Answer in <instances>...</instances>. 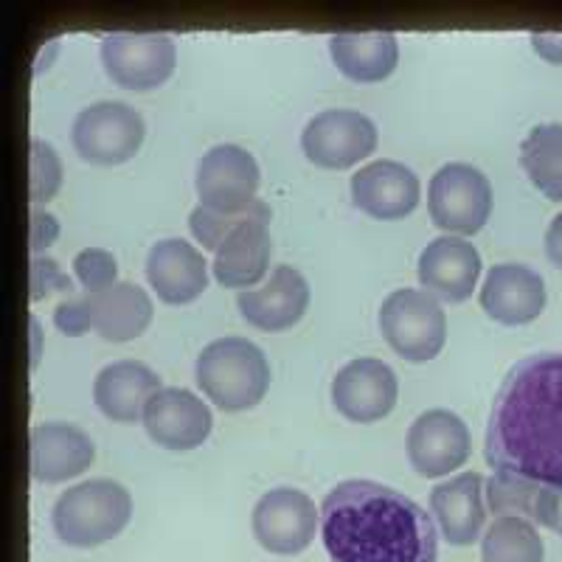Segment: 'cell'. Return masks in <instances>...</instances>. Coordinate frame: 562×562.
Here are the masks:
<instances>
[{"mask_svg":"<svg viewBox=\"0 0 562 562\" xmlns=\"http://www.w3.org/2000/svg\"><path fill=\"white\" fill-rule=\"evenodd\" d=\"M495 473L562 484V351H531L506 371L486 416Z\"/></svg>","mask_w":562,"mask_h":562,"instance_id":"obj_1","label":"cell"},{"mask_svg":"<svg viewBox=\"0 0 562 562\" xmlns=\"http://www.w3.org/2000/svg\"><path fill=\"white\" fill-rule=\"evenodd\" d=\"M324 549L333 562H436L434 518L405 492L380 481L335 484L321 504Z\"/></svg>","mask_w":562,"mask_h":562,"instance_id":"obj_2","label":"cell"},{"mask_svg":"<svg viewBox=\"0 0 562 562\" xmlns=\"http://www.w3.org/2000/svg\"><path fill=\"white\" fill-rule=\"evenodd\" d=\"M194 380L217 408L248 411L268 394V355L243 335L214 338L194 360Z\"/></svg>","mask_w":562,"mask_h":562,"instance_id":"obj_3","label":"cell"},{"mask_svg":"<svg viewBox=\"0 0 562 562\" xmlns=\"http://www.w3.org/2000/svg\"><path fill=\"white\" fill-rule=\"evenodd\" d=\"M133 518V495L113 479H88L68 486L52 509L59 543L93 549L113 540Z\"/></svg>","mask_w":562,"mask_h":562,"instance_id":"obj_4","label":"cell"},{"mask_svg":"<svg viewBox=\"0 0 562 562\" xmlns=\"http://www.w3.org/2000/svg\"><path fill=\"white\" fill-rule=\"evenodd\" d=\"M380 333L400 358L425 363L445 346L448 315L428 290L396 288L380 304Z\"/></svg>","mask_w":562,"mask_h":562,"instance_id":"obj_5","label":"cell"},{"mask_svg":"<svg viewBox=\"0 0 562 562\" xmlns=\"http://www.w3.org/2000/svg\"><path fill=\"white\" fill-rule=\"evenodd\" d=\"M144 135H147L144 115L122 99H99L79 110L70 124V144L79 158L102 167L133 158Z\"/></svg>","mask_w":562,"mask_h":562,"instance_id":"obj_6","label":"cell"},{"mask_svg":"<svg viewBox=\"0 0 562 562\" xmlns=\"http://www.w3.org/2000/svg\"><path fill=\"white\" fill-rule=\"evenodd\" d=\"M492 200L490 178L467 160L441 164L428 180L430 220L459 237L484 228L492 214Z\"/></svg>","mask_w":562,"mask_h":562,"instance_id":"obj_7","label":"cell"},{"mask_svg":"<svg viewBox=\"0 0 562 562\" xmlns=\"http://www.w3.org/2000/svg\"><path fill=\"white\" fill-rule=\"evenodd\" d=\"M102 65L115 85L133 90L158 88L175 74L178 45L164 32H110L102 37Z\"/></svg>","mask_w":562,"mask_h":562,"instance_id":"obj_8","label":"cell"},{"mask_svg":"<svg viewBox=\"0 0 562 562\" xmlns=\"http://www.w3.org/2000/svg\"><path fill=\"white\" fill-rule=\"evenodd\" d=\"M378 124L355 108H326L301 130V149L326 169H349L378 147Z\"/></svg>","mask_w":562,"mask_h":562,"instance_id":"obj_9","label":"cell"},{"mask_svg":"<svg viewBox=\"0 0 562 562\" xmlns=\"http://www.w3.org/2000/svg\"><path fill=\"white\" fill-rule=\"evenodd\" d=\"M250 529L262 549L273 554H301L315 540L318 509L299 486H273L254 504Z\"/></svg>","mask_w":562,"mask_h":562,"instance_id":"obj_10","label":"cell"},{"mask_svg":"<svg viewBox=\"0 0 562 562\" xmlns=\"http://www.w3.org/2000/svg\"><path fill=\"white\" fill-rule=\"evenodd\" d=\"M262 180L259 160L234 140L214 144L203 153L194 175L200 203L220 214H237L256 200V189Z\"/></svg>","mask_w":562,"mask_h":562,"instance_id":"obj_11","label":"cell"},{"mask_svg":"<svg viewBox=\"0 0 562 562\" xmlns=\"http://www.w3.org/2000/svg\"><path fill=\"white\" fill-rule=\"evenodd\" d=\"M473 436L467 422L450 408L422 411L408 425L405 453L411 467L425 479H441L470 459Z\"/></svg>","mask_w":562,"mask_h":562,"instance_id":"obj_12","label":"cell"},{"mask_svg":"<svg viewBox=\"0 0 562 562\" xmlns=\"http://www.w3.org/2000/svg\"><path fill=\"white\" fill-rule=\"evenodd\" d=\"M400 396V380L385 360L351 358L333 378V405L351 422H378L391 414Z\"/></svg>","mask_w":562,"mask_h":562,"instance_id":"obj_13","label":"cell"},{"mask_svg":"<svg viewBox=\"0 0 562 562\" xmlns=\"http://www.w3.org/2000/svg\"><path fill=\"white\" fill-rule=\"evenodd\" d=\"M243 318L256 329L279 333L299 324L310 307V281L293 265L281 262L270 268V276L259 288H248L237 295Z\"/></svg>","mask_w":562,"mask_h":562,"instance_id":"obj_14","label":"cell"},{"mask_svg":"<svg viewBox=\"0 0 562 562\" xmlns=\"http://www.w3.org/2000/svg\"><path fill=\"white\" fill-rule=\"evenodd\" d=\"M144 428L160 448L192 450L211 434V408L189 389L160 385L144 408Z\"/></svg>","mask_w":562,"mask_h":562,"instance_id":"obj_15","label":"cell"},{"mask_svg":"<svg viewBox=\"0 0 562 562\" xmlns=\"http://www.w3.org/2000/svg\"><path fill=\"white\" fill-rule=\"evenodd\" d=\"M93 439L74 422H40L29 430V467L43 484L77 479L93 464Z\"/></svg>","mask_w":562,"mask_h":562,"instance_id":"obj_16","label":"cell"},{"mask_svg":"<svg viewBox=\"0 0 562 562\" xmlns=\"http://www.w3.org/2000/svg\"><path fill=\"white\" fill-rule=\"evenodd\" d=\"M419 284L430 295L445 301H464L475 290L481 276V256L470 239L459 234H441L430 239L416 262Z\"/></svg>","mask_w":562,"mask_h":562,"instance_id":"obj_17","label":"cell"},{"mask_svg":"<svg viewBox=\"0 0 562 562\" xmlns=\"http://www.w3.org/2000/svg\"><path fill=\"white\" fill-rule=\"evenodd\" d=\"M479 304L490 318L501 321V324H529L546 307V281L529 265H492L484 276Z\"/></svg>","mask_w":562,"mask_h":562,"instance_id":"obj_18","label":"cell"},{"mask_svg":"<svg viewBox=\"0 0 562 562\" xmlns=\"http://www.w3.org/2000/svg\"><path fill=\"white\" fill-rule=\"evenodd\" d=\"M351 200L378 220L408 217L419 203V178L400 160H369L351 175Z\"/></svg>","mask_w":562,"mask_h":562,"instance_id":"obj_19","label":"cell"},{"mask_svg":"<svg viewBox=\"0 0 562 562\" xmlns=\"http://www.w3.org/2000/svg\"><path fill=\"white\" fill-rule=\"evenodd\" d=\"M144 273L155 293L167 304L194 301L209 284L205 256L183 237H164L147 250Z\"/></svg>","mask_w":562,"mask_h":562,"instance_id":"obj_20","label":"cell"},{"mask_svg":"<svg viewBox=\"0 0 562 562\" xmlns=\"http://www.w3.org/2000/svg\"><path fill=\"white\" fill-rule=\"evenodd\" d=\"M430 515L450 546H473L484 531V475L459 473L430 490Z\"/></svg>","mask_w":562,"mask_h":562,"instance_id":"obj_21","label":"cell"},{"mask_svg":"<svg viewBox=\"0 0 562 562\" xmlns=\"http://www.w3.org/2000/svg\"><path fill=\"white\" fill-rule=\"evenodd\" d=\"M270 211L254 214L231 231L214 250V279L225 288L248 290L270 273Z\"/></svg>","mask_w":562,"mask_h":562,"instance_id":"obj_22","label":"cell"},{"mask_svg":"<svg viewBox=\"0 0 562 562\" xmlns=\"http://www.w3.org/2000/svg\"><path fill=\"white\" fill-rule=\"evenodd\" d=\"M160 389V378L135 358L113 360L93 378V403L115 422L144 419L149 396Z\"/></svg>","mask_w":562,"mask_h":562,"instance_id":"obj_23","label":"cell"},{"mask_svg":"<svg viewBox=\"0 0 562 562\" xmlns=\"http://www.w3.org/2000/svg\"><path fill=\"white\" fill-rule=\"evenodd\" d=\"M329 54L340 74L355 82H380L391 77L400 63V43L389 29L371 32H335L329 37Z\"/></svg>","mask_w":562,"mask_h":562,"instance_id":"obj_24","label":"cell"},{"mask_svg":"<svg viewBox=\"0 0 562 562\" xmlns=\"http://www.w3.org/2000/svg\"><path fill=\"white\" fill-rule=\"evenodd\" d=\"M90 313H93V329L104 340L124 344L138 338L153 321L155 307L149 293L135 281H115L113 288L90 293Z\"/></svg>","mask_w":562,"mask_h":562,"instance_id":"obj_25","label":"cell"},{"mask_svg":"<svg viewBox=\"0 0 562 562\" xmlns=\"http://www.w3.org/2000/svg\"><path fill=\"white\" fill-rule=\"evenodd\" d=\"M520 167L546 198L562 203V124H535L520 140Z\"/></svg>","mask_w":562,"mask_h":562,"instance_id":"obj_26","label":"cell"},{"mask_svg":"<svg viewBox=\"0 0 562 562\" xmlns=\"http://www.w3.org/2000/svg\"><path fill=\"white\" fill-rule=\"evenodd\" d=\"M543 554L535 524L515 515L492 520L481 540V562H543Z\"/></svg>","mask_w":562,"mask_h":562,"instance_id":"obj_27","label":"cell"},{"mask_svg":"<svg viewBox=\"0 0 562 562\" xmlns=\"http://www.w3.org/2000/svg\"><path fill=\"white\" fill-rule=\"evenodd\" d=\"M543 484L531 479H520L512 473H492L484 481L486 506L495 518L504 515H515V518H526L535 524L537 501H540Z\"/></svg>","mask_w":562,"mask_h":562,"instance_id":"obj_28","label":"cell"},{"mask_svg":"<svg viewBox=\"0 0 562 562\" xmlns=\"http://www.w3.org/2000/svg\"><path fill=\"white\" fill-rule=\"evenodd\" d=\"M268 211H270L268 200H259V198H256L250 205H245L243 211H237V214H220V211L200 203L194 205L192 214H189V231H192V237L198 239L203 248L217 250L220 245H223V239L228 237L231 231L237 228L239 223H245V220L254 217V214H268Z\"/></svg>","mask_w":562,"mask_h":562,"instance_id":"obj_29","label":"cell"},{"mask_svg":"<svg viewBox=\"0 0 562 562\" xmlns=\"http://www.w3.org/2000/svg\"><path fill=\"white\" fill-rule=\"evenodd\" d=\"M63 186V158L45 138L29 144V198L34 205L52 200Z\"/></svg>","mask_w":562,"mask_h":562,"instance_id":"obj_30","label":"cell"},{"mask_svg":"<svg viewBox=\"0 0 562 562\" xmlns=\"http://www.w3.org/2000/svg\"><path fill=\"white\" fill-rule=\"evenodd\" d=\"M70 268H74V276L82 284V293H99V290L113 288L115 273H119L115 256L104 248L79 250Z\"/></svg>","mask_w":562,"mask_h":562,"instance_id":"obj_31","label":"cell"},{"mask_svg":"<svg viewBox=\"0 0 562 562\" xmlns=\"http://www.w3.org/2000/svg\"><path fill=\"white\" fill-rule=\"evenodd\" d=\"M74 288V279L63 270V265L52 256L37 254L32 256V262H29V299L40 301L45 295L52 293V290H70Z\"/></svg>","mask_w":562,"mask_h":562,"instance_id":"obj_32","label":"cell"},{"mask_svg":"<svg viewBox=\"0 0 562 562\" xmlns=\"http://www.w3.org/2000/svg\"><path fill=\"white\" fill-rule=\"evenodd\" d=\"M54 324L63 335H85L93 329V313H90V293H70L54 310Z\"/></svg>","mask_w":562,"mask_h":562,"instance_id":"obj_33","label":"cell"},{"mask_svg":"<svg viewBox=\"0 0 562 562\" xmlns=\"http://www.w3.org/2000/svg\"><path fill=\"white\" fill-rule=\"evenodd\" d=\"M57 237L59 220L54 217L52 211H45V205L32 203V209H29V248H32V256L43 254Z\"/></svg>","mask_w":562,"mask_h":562,"instance_id":"obj_34","label":"cell"},{"mask_svg":"<svg viewBox=\"0 0 562 562\" xmlns=\"http://www.w3.org/2000/svg\"><path fill=\"white\" fill-rule=\"evenodd\" d=\"M535 524L546 526L562 537V484H543L540 501H537Z\"/></svg>","mask_w":562,"mask_h":562,"instance_id":"obj_35","label":"cell"},{"mask_svg":"<svg viewBox=\"0 0 562 562\" xmlns=\"http://www.w3.org/2000/svg\"><path fill=\"white\" fill-rule=\"evenodd\" d=\"M531 45H535V52L540 54L546 63L562 65V32L537 29V32H531Z\"/></svg>","mask_w":562,"mask_h":562,"instance_id":"obj_36","label":"cell"},{"mask_svg":"<svg viewBox=\"0 0 562 562\" xmlns=\"http://www.w3.org/2000/svg\"><path fill=\"white\" fill-rule=\"evenodd\" d=\"M543 245H546V256L551 259V265H557V268L562 270V211L557 214L554 220H551L549 228H546Z\"/></svg>","mask_w":562,"mask_h":562,"instance_id":"obj_37","label":"cell"},{"mask_svg":"<svg viewBox=\"0 0 562 562\" xmlns=\"http://www.w3.org/2000/svg\"><path fill=\"white\" fill-rule=\"evenodd\" d=\"M43 324L37 315H29V369H37L40 358H43Z\"/></svg>","mask_w":562,"mask_h":562,"instance_id":"obj_38","label":"cell"}]
</instances>
